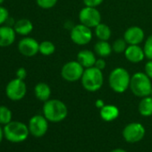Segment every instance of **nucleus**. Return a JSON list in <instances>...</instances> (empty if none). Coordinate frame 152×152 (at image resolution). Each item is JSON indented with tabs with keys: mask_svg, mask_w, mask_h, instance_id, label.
Listing matches in <instances>:
<instances>
[{
	"mask_svg": "<svg viewBox=\"0 0 152 152\" xmlns=\"http://www.w3.org/2000/svg\"><path fill=\"white\" fill-rule=\"evenodd\" d=\"M144 54L145 57L148 58V60H152V35L148 36L144 43Z\"/></svg>",
	"mask_w": 152,
	"mask_h": 152,
	"instance_id": "26",
	"label": "nucleus"
},
{
	"mask_svg": "<svg viewBox=\"0 0 152 152\" xmlns=\"http://www.w3.org/2000/svg\"><path fill=\"white\" fill-rule=\"evenodd\" d=\"M127 47H128V44H127V42L125 41L124 39H117L112 44L113 52H115L116 54L124 53V51L126 50Z\"/></svg>",
	"mask_w": 152,
	"mask_h": 152,
	"instance_id": "25",
	"label": "nucleus"
},
{
	"mask_svg": "<svg viewBox=\"0 0 152 152\" xmlns=\"http://www.w3.org/2000/svg\"><path fill=\"white\" fill-rule=\"evenodd\" d=\"M83 1L85 7H97L103 2V0H83Z\"/></svg>",
	"mask_w": 152,
	"mask_h": 152,
	"instance_id": "30",
	"label": "nucleus"
},
{
	"mask_svg": "<svg viewBox=\"0 0 152 152\" xmlns=\"http://www.w3.org/2000/svg\"><path fill=\"white\" fill-rule=\"evenodd\" d=\"M4 137H5V135H4V129H2V127L0 126V143H1V141L3 140Z\"/></svg>",
	"mask_w": 152,
	"mask_h": 152,
	"instance_id": "34",
	"label": "nucleus"
},
{
	"mask_svg": "<svg viewBox=\"0 0 152 152\" xmlns=\"http://www.w3.org/2000/svg\"><path fill=\"white\" fill-rule=\"evenodd\" d=\"M144 31L138 26L128 28L124 34V39L128 45H140L144 40Z\"/></svg>",
	"mask_w": 152,
	"mask_h": 152,
	"instance_id": "13",
	"label": "nucleus"
},
{
	"mask_svg": "<svg viewBox=\"0 0 152 152\" xmlns=\"http://www.w3.org/2000/svg\"><path fill=\"white\" fill-rule=\"evenodd\" d=\"M68 109L66 105L59 99H48L43 105V115L51 123H59L66 118Z\"/></svg>",
	"mask_w": 152,
	"mask_h": 152,
	"instance_id": "1",
	"label": "nucleus"
},
{
	"mask_svg": "<svg viewBox=\"0 0 152 152\" xmlns=\"http://www.w3.org/2000/svg\"><path fill=\"white\" fill-rule=\"evenodd\" d=\"M8 19H9L8 10L6 7L0 6V26L4 25L7 22Z\"/></svg>",
	"mask_w": 152,
	"mask_h": 152,
	"instance_id": "28",
	"label": "nucleus"
},
{
	"mask_svg": "<svg viewBox=\"0 0 152 152\" xmlns=\"http://www.w3.org/2000/svg\"><path fill=\"white\" fill-rule=\"evenodd\" d=\"M139 113L145 117L152 115V97L147 96L141 98V100L139 103Z\"/></svg>",
	"mask_w": 152,
	"mask_h": 152,
	"instance_id": "20",
	"label": "nucleus"
},
{
	"mask_svg": "<svg viewBox=\"0 0 152 152\" xmlns=\"http://www.w3.org/2000/svg\"><path fill=\"white\" fill-rule=\"evenodd\" d=\"M29 134V127L19 121H11L4 127L5 138L13 143H19L26 140Z\"/></svg>",
	"mask_w": 152,
	"mask_h": 152,
	"instance_id": "5",
	"label": "nucleus"
},
{
	"mask_svg": "<svg viewBox=\"0 0 152 152\" xmlns=\"http://www.w3.org/2000/svg\"><path fill=\"white\" fill-rule=\"evenodd\" d=\"M15 75H16V78L24 81L27 77V70L24 67H20L16 70Z\"/></svg>",
	"mask_w": 152,
	"mask_h": 152,
	"instance_id": "29",
	"label": "nucleus"
},
{
	"mask_svg": "<svg viewBox=\"0 0 152 152\" xmlns=\"http://www.w3.org/2000/svg\"><path fill=\"white\" fill-rule=\"evenodd\" d=\"M5 0H0V6H2V4L4 3Z\"/></svg>",
	"mask_w": 152,
	"mask_h": 152,
	"instance_id": "36",
	"label": "nucleus"
},
{
	"mask_svg": "<svg viewBox=\"0 0 152 152\" xmlns=\"http://www.w3.org/2000/svg\"><path fill=\"white\" fill-rule=\"evenodd\" d=\"M6 95L12 101L22 100L27 93V85L23 80L15 78L6 87Z\"/></svg>",
	"mask_w": 152,
	"mask_h": 152,
	"instance_id": "7",
	"label": "nucleus"
},
{
	"mask_svg": "<svg viewBox=\"0 0 152 152\" xmlns=\"http://www.w3.org/2000/svg\"><path fill=\"white\" fill-rule=\"evenodd\" d=\"M28 127L30 133L32 136L39 138L47 133L48 129V121L44 115H36L30 119Z\"/></svg>",
	"mask_w": 152,
	"mask_h": 152,
	"instance_id": "11",
	"label": "nucleus"
},
{
	"mask_svg": "<svg viewBox=\"0 0 152 152\" xmlns=\"http://www.w3.org/2000/svg\"><path fill=\"white\" fill-rule=\"evenodd\" d=\"M130 90L136 97L139 98L149 96L152 91L151 79L145 72H138L131 77Z\"/></svg>",
	"mask_w": 152,
	"mask_h": 152,
	"instance_id": "4",
	"label": "nucleus"
},
{
	"mask_svg": "<svg viewBox=\"0 0 152 152\" xmlns=\"http://www.w3.org/2000/svg\"><path fill=\"white\" fill-rule=\"evenodd\" d=\"M34 94L35 97L42 102H46L50 99L51 96V89L48 84L45 83H39L34 87Z\"/></svg>",
	"mask_w": 152,
	"mask_h": 152,
	"instance_id": "18",
	"label": "nucleus"
},
{
	"mask_svg": "<svg viewBox=\"0 0 152 152\" xmlns=\"http://www.w3.org/2000/svg\"><path fill=\"white\" fill-rule=\"evenodd\" d=\"M92 31L91 28L80 23L73 26L70 31V37L73 43L79 46H84L89 44L92 39Z\"/></svg>",
	"mask_w": 152,
	"mask_h": 152,
	"instance_id": "8",
	"label": "nucleus"
},
{
	"mask_svg": "<svg viewBox=\"0 0 152 152\" xmlns=\"http://www.w3.org/2000/svg\"><path fill=\"white\" fill-rule=\"evenodd\" d=\"M110 152H127V151H125L124 149H122V148H115V149L111 150Z\"/></svg>",
	"mask_w": 152,
	"mask_h": 152,
	"instance_id": "35",
	"label": "nucleus"
},
{
	"mask_svg": "<svg viewBox=\"0 0 152 152\" xmlns=\"http://www.w3.org/2000/svg\"><path fill=\"white\" fill-rule=\"evenodd\" d=\"M145 136V128L140 123L128 124L123 130V137L129 143L140 141Z\"/></svg>",
	"mask_w": 152,
	"mask_h": 152,
	"instance_id": "10",
	"label": "nucleus"
},
{
	"mask_svg": "<svg viewBox=\"0 0 152 152\" xmlns=\"http://www.w3.org/2000/svg\"><path fill=\"white\" fill-rule=\"evenodd\" d=\"M124 56L129 62L133 64L141 62L145 57L144 50L139 45H128L124 51Z\"/></svg>",
	"mask_w": 152,
	"mask_h": 152,
	"instance_id": "15",
	"label": "nucleus"
},
{
	"mask_svg": "<svg viewBox=\"0 0 152 152\" xmlns=\"http://www.w3.org/2000/svg\"><path fill=\"white\" fill-rule=\"evenodd\" d=\"M13 113L6 106H0V124L6 125L12 121Z\"/></svg>",
	"mask_w": 152,
	"mask_h": 152,
	"instance_id": "24",
	"label": "nucleus"
},
{
	"mask_svg": "<svg viewBox=\"0 0 152 152\" xmlns=\"http://www.w3.org/2000/svg\"><path fill=\"white\" fill-rule=\"evenodd\" d=\"M106 65H107V64H106V61L103 59V57H100V58L97 59V60H96V63H95V64H94L95 67H97L98 69H99V70H101V71H102L103 69H105Z\"/></svg>",
	"mask_w": 152,
	"mask_h": 152,
	"instance_id": "32",
	"label": "nucleus"
},
{
	"mask_svg": "<svg viewBox=\"0 0 152 152\" xmlns=\"http://www.w3.org/2000/svg\"><path fill=\"white\" fill-rule=\"evenodd\" d=\"M144 72L148 76V77L152 80V60H148L146 64H145V68H144Z\"/></svg>",
	"mask_w": 152,
	"mask_h": 152,
	"instance_id": "31",
	"label": "nucleus"
},
{
	"mask_svg": "<svg viewBox=\"0 0 152 152\" xmlns=\"http://www.w3.org/2000/svg\"><path fill=\"white\" fill-rule=\"evenodd\" d=\"M131 77L132 76L126 69L123 67H116L112 70L109 74V86L115 92L124 93L130 88Z\"/></svg>",
	"mask_w": 152,
	"mask_h": 152,
	"instance_id": "2",
	"label": "nucleus"
},
{
	"mask_svg": "<svg viewBox=\"0 0 152 152\" xmlns=\"http://www.w3.org/2000/svg\"><path fill=\"white\" fill-rule=\"evenodd\" d=\"M95 53L100 57H107L113 52L112 45H110L106 40H99L94 46Z\"/></svg>",
	"mask_w": 152,
	"mask_h": 152,
	"instance_id": "21",
	"label": "nucleus"
},
{
	"mask_svg": "<svg viewBox=\"0 0 152 152\" xmlns=\"http://www.w3.org/2000/svg\"><path fill=\"white\" fill-rule=\"evenodd\" d=\"M14 29L16 34H19L21 36H28L33 31V24L29 19L23 18L15 23Z\"/></svg>",
	"mask_w": 152,
	"mask_h": 152,
	"instance_id": "17",
	"label": "nucleus"
},
{
	"mask_svg": "<svg viewBox=\"0 0 152 152\" xmlns=\"http://www.w3.org/2000/svg\"><path fill=\"white\" fill-rule=\"evenodd\" d=\"M58 0H36L37 5L42 9H51L53 8Z\"/></svg>",
	"mask_w": 152,
	"mask_h": 152,
	"instance_id": "27",
	"label": "nucleus"
},
{
	"mask_svg": "<svg viewBox=\"0 0 152 152\" xmlns=\"http://www.w3.org/2000/svg\"><path fill=\"white\" fill-rule=\"evenodd\" d=\"M149 96H151V97H152V91H151V93H150V95H149Z\"/></svg>",
	"mask_w": 152,
	"mask_h": 152,
	"instance_id": "37",
	"label": "nucleus"
},
{
	"mask_svg": "<svg viewBox=\"0 0 152 152\" xmlns=\"http://www.w3.org/2000/svg\"><path fill=\"white\" fill-rule=\"evenodd\" d=\"M81 81L84 90L90 92H95L103 86L104 76L101 70L92 66L84 70Z\"/></svg>",
	"mask_w": 152,
	"mask_h": 152,
	"instance_id": "3",
	"label": "nucleus"
},
{
	"mask_svg": "<svg viewBox=\"0 0 152 152\" xmlns=\"http://www.w3.org/2000/svg\"><path fill=\"white\" fill-rule=\"evenodd\" d=\"M16 39V32L11 25L0 26V48H7L13 45Z\"/></svg>",
	"mask_w": 152,
	"mask_h": 152,
	"instance_id": "14",
	"label": "nucleus"
},
{
	"mask_svg": "<svg viewBox=\"0 0 152 152\" xmlns=\"http://www.w3.org/2000/svg\"><path fill=\"white\" fill-rule=\"evenodd\" d=\"M79 20L89 28H95L101 23V14L96 7H85L79 13Z\"/></svg>",
	"mask_w": 152,
	"mask_h": 152,
	"instance_id": "9",
	"label": "nucleus"
},
{
	"mask_svg": "<svg viewBox=\"0 0 152 152\" xmlns=\"http://www.w3.org/2000/svg\"><path fill=\"white\" fill-rule=\"evenodd\" d=\"M56 51V46L53 42L49 40H44L39 43V53H40L43 56H51Z\"/></svg>",
	"mask_w": 152,
	"mask_h": 152,
	"instance_id": "23",
	"label": "nucleus"
},
{
	"mask_svg": "<svg viewBox=\"0 0 152 152\" xmlns=\"http://www.w3.org/2000/svg\"><path fill=\"white\" fill-rule=\"evenodd\" d=\"M100 117L106 122H112L119 116V109L114 105H105L100 108Z\"/></svg>",
	"mask_w": 152,
	"mask_h": 152,
	"instance_id": "19",
	"label": "nucleus"
},
{
	"mask_svg": "<svg viewBox=\"0 0 152 152\" xmlns=\"http://www.w3.org/2000/svg\"><path fill=\"white\" fill-rule=\"evenodd\" d=\"M95 105H96V107H98V108H102L104 106H105V104H104V101L102 100V99H98L97 101H96V103H95Z\"/></svg>",
	"mask_w": 152,
	"mask_h": 152,
	"instance_id": "33",
	"label": "nucleus"
},
{
	"mask_svg": "<svg viewBox=\"0 0 152 152\" xmlns=\"http://www.w3.org/2000/svg\"><path fill=\"white\" fill-rule=\"evenodd\" d=\"M96 56L94 52L88 50V49H84L80 51L77 54V61L86 69V68H90L94 66L95 63H96Z\"/></svg>",
	"mask_w": 152,
	"mask_h": 152,
	"instance_id": "16",
	"label": "nucleus"
},
{
	"mask_svg": "<svg viewBox=\"0 0 152 152\" xmlns=\"http://www.w3.org/2000/svg\"><path fill=\"white\" fill-rule=\"evenodd\" d=\"M112 31L109 26L105 23H100L99 25L95 27V35L99 40H106L107 41L111 37Z\"/></svg>",
	"mask_w": 152,
	"mask_h": 152,
	"instance_id": "22",
	"label": "nucleus"
},
{
	"mask_svg": "<svg viewBox=\"0 0 152 152\" xmlns=\"http://www.w3.org/2000/svg\"><path fill=\"white\" fill-rule=\"evenodd\" d=\"M39 43L33 38L24 37L18 43V50L20 54L26 57H32L39 53Z\"/></svg>",
	"mask_w": 152,
	"mask_h": 152,
	"instance_id": "12",
	"label": "nucleus"
},
{
	"mask_svg": "<svg viewBox=\"0 0 152 152\" xmlns=\"http://www.w3.org/2000/svg\"><path fill=\"white\" fill-rule=\"evenodd\" d=\"M85 68L77 61H69L61 69L62 78L69 83H75L82 79Z\"/></svg>",
	"mask_w": 152,
	"mask_h": 152,
	"instance_id": "6",
	"label": "nucleus"
}]
</instances>
